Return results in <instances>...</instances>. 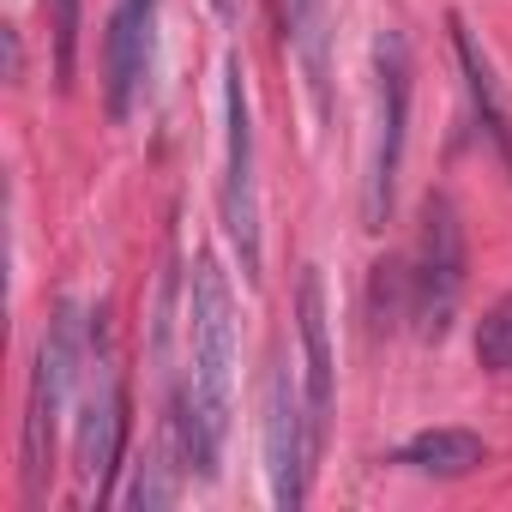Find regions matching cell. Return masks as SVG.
<instances>
[{
    "mask_svg": "<svg viewBox=\"0 0 512 512\" xmlns=\"http://www.w3.org/2000/svg\"><path fill=\"white\" fill-rule=\"evenodd\" d=\"M229 410H235V296L223 266L199 260L187 284V380L169 404L175 446L199 476H217Z\"/></svg>",
    "mask_w": 512,
    "mask_h": 512,
    "instance_id": "6da1fadb",
    "label": "cell"
},
{
    "mask_svg": "<svg viewBox=\"0 0 512 512\" xmlns=\"http://www.w3.org/2000/svg\"><path fill=\"white\" fill-rule=\"evenodd\" d=\"M404 121H410V49L398 31H380L374 37V151H368V193H362L368 229H386L392 217L404 133H410Z\"/></svg>",
    "mask_w": 512,
    "mask_h": 512,
    "instance_id": "7a4b0ae2",
    "label": "cell"
},
{
    "mask_svg": "<svg viewBox=\"0 0 512 512\" xmlns=\"http://www.w3.org/2000/svg\"><path fill=\"white\" fill-rule=\"evenodd\" d=\"M223 127H229V151H223V229L241 253V278L260 284V181H253V109H247V73L241 55L223 61Z\"/></svg>",
    "mask_w": 512,
    "mask_h": 512,
    "instance_id": "3957f363",
    "label": "cell"
},
{
    "mask_svg": "<svg viewBox=\"0 0 512 512\" xmlns=\"http://www.w3.org/2000/svg\"><path fill=\"white\" fill-rule=\"evenodd\" d=\"M73 380H79V308L67 302L43 332L37 374H31V404H25V488H31V500L43 494L49 452H55V422L73 398Z\"/></svg>",
    "mask_w": 512,
    "mask_h": 512,
    "instance_id": "277c9868",
    "label": "cell"
},
{
    "mask_svg": "<svg viewBox=\"0 0 512 512\" xmlns=\"http://www.w3.org/2000/svg\"><path fill=\"white\" fill-rule=\"evenodd\" d=\"M464 223L446 193H428L422 205V241H416V272H410V308L428 338H446L458 302H464Z\"/></svg>",
    "mask_w": 512,
    "mask_h": 512,
    "instance_id": "5b68a950",
    "label": "cell"
},
{
    "mask_svg": "<svg viewBox=\"0 0 512 512\" xmlns=\"http://www.w3.org/2000/svg\"><path fill=\"white\" fill-rule=\"evenodd\" d=\"M308 470H314L308 398L296 392L290 356L272 350V374H266V482H272V506L278 512H296L308 500Z\"/></svg>",
    "mask_w": 512,
    "mask_h": 512,
    "instance_id": "8992f818",
    "label": "cell"
},
{
    "mask_svg": "<svg viewBox=\"0 0 512 512\" xmlns=\"http://www.w3.org/2000/svg\"><path fill=\"white\" fill-rule=\"evenodd\" d=\"M151 55H157V0H121L109 13V37H103V91H109L115 121H127L133 103L145 97Z\"/></svg>",
    "mask_w": 512,
    "mask_h": 512,
    "instance_id": "52a82bcc",
    "label": "cell"
},
{
    "mask_svg": "<svg viewBox=\"0 0 512 512\" xmlns=\"http://www.w3.org/2000/svg\"><path fill=\"white\" fill-rule=\"evenodd\" d=\"M121 434H127V392L121 380L109 374V356H103V314H97V380L79 404V482L85 488H109L115 476V458H121Z\"/></svg>",
    "mask_w": 512,
    "mask_h": 512,
    "instance_id": "ba28073f",
    "label": "cell"
},
{
    "mask_svg": "<svg viewBox=\"0 0 512 512\" xmlns=\"http://www.w3.org/2000/svg\"><path fill=\"white\" fill-rule=\"evenodd\" d=\"M296 332H302V398H308V428H314V458L332 428V332H326V284L308 266L296 290Z\"/></svg>",
    "mask_w": 512,
    "mask_h": 512,
    "instance_id": "9c48e42d",
    "label": "cell"
},
{
    "mask_svg": "<svg viewBox=\"0 0 512 512\" xmlns=\"http://www.w3.org/2000/svg\"><path fill=\"white\" fill-rule=\"evenodd\" d=\"M452 49H458V67H464V91H470V109H476L482 133H488V145L500 151V163L512 169V109H506V91H500V79H494V61L482 55L476 31H470L458 13H452Z\"/></svg>",
    "mask_w": 512,
    "mask_h": 512,
    "instance_id": "30bf717a",
    "label": "cell"
},
{
    "mask_svg": "<svg viewBox=\"0 0 512 512\" xmlns=\"http://www.w3.org/2000/svg\"><path fill=\"white\" fill-rule=\"evenodd\" d=\"M284 13H290V49L314 97V121H326L332 115V0H284Z\"/></svg>",
    "mask_w": 512,
    "mask_h": 512,
    "instance_id": "8fae6325",
    "label": "cell"
},
{
    "mask_svg": "<svg viewBox=\"0 0 512 512\" xmlns=\"http://www.w3.org/2000/svg\"><path fill=\"white\" fill-rule=\"evenodd\" d=\"M398 464H410L416 476H470V470H482L488 464V446H482V434H470V428H422V434H410L404 446H398Z\"/></svg>",
    "mask_w": 512,
    "mask_h": 512,
    "instance_id": "7c38bea8",
    "label": "cell"
},
{
    "mask_svg": "<svg viewBox=\"0 0 512 512\" xmlns=\"http://www.w3.org/2000/svg\"><path fill=\"white\" fill-rule=\"evenodd\" d=\"M169 446H175V428H163V440L145 452V464H139V476H133V488H127V506H133V512H163V506L175 500V464H169Z\"/></svg>",
    "mask_w": 512,
    "mask_h": 512,
    "instance_id": "4fadbf2b",
    "label": "cell"
},
{
    "mask_svg": "<svg viewBox=\"0 0 512 512\" xmlns=\"http://www.w3.org/2000/svg\"><path fill=\"white\" fill-rule=\"evenodd\" d=\"M476 356H482V368L512 374V296L488 308V320H482V332H476Z\"/></svg>",
    "mask_w": 512,
    "mask_h": 512,
    "instance_id": "5bb4252c",
    "label": "cell"
},
{
    "mask_svg": "<svg viewBox=\"0 0 512 512\" xmlns=\"http://www.w3.org/2000/svg\"><path fill=\"white\" fill-rule=\"evenodd\" d=\"M79 61V0H55V79L67 85Z\"/></svg>",
    "mask_w": 512,
    "mask_h": 512,
    "instance_id": "9a60e30c",
    "label": "cell"
},
{
    "mask_svg": "<svg viewBox=\"0 0 512 512\" xmlns=\"http://www.w3.org/2000/svg\"><path fill=\"white\" fill-rule=\"evenodd\" d=\"M205 7H211V13H217V19H223V25H229V19H235V13H241V0H205Z\"/></svg>",
    "mask_w": 512,
    "mask_h": 512,
    "instance_id": "2e32d148",
    "label": "cell"
}]
</instances>
